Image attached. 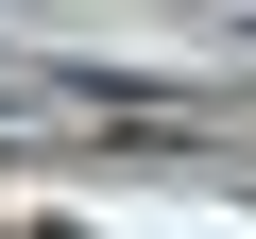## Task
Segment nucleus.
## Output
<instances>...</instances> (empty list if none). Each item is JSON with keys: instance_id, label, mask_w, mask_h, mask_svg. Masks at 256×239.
Returning a JSON list of instances; mask_svg holds the SVG:
<instances>
[{"instance_id": "f03ea898", "label": "nucleus", "mask_w": 256, "mask_h": 239, "mask_svg": "<svg viewBox=\"0 0 256 239\" xmlns=\"http://www.w3.org/2000/svg\"><path fill=\"white\" fill-rule=\"evenodd\" d=\"M34 239H68V222H34Z\"/></svg>"}, {"instance_id": "f257e3e1", "label": "nucleus", "mask_w": 256, "mask_h": 239, "mask_svg": "<svg viewBox=\"0 0 256 239\" xmlns=\"http://www.w3.org/2000/svg\"><path fill=\"white\" fill-rule=\"evenodd\" d=\"M18 86H68V68H34V52H0V102H18Z\"/></svg>"}]
</instances>
